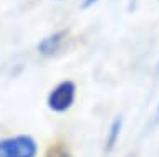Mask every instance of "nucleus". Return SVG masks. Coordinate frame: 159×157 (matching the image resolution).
<instances>
[{
	"mask_svg": "<svg viewBox=\"0 0 159 157\" xmlns=\"http://www.w3.org/2000/svg\"><path fill=\"white\" fill-rule=\"evenodd\" d=\"M38 144L32 136L18 134L0 139V157H37Z\"/></svg>",
	"mask_w": 159,
	"mask_h": 157,
	"instance_id": "f257e3e1",
	"label": "nucleus"
},
{
	"mask_svg": "<svg viewBox=\"0 0 159 157\" xmlns=\"http://www.w3.org/2000/svg\"><path fill=\"white\" fill-rule=\"evenodd\" d=\"M75 99H76V85L70 80H65V81H60L48 93L47 104L50 111L61 114V112H66L75 104Z\"/></svg>",
	"mask_w": 159,
	"mask_h": 157,
	"instance_id": "f03ea898",
	"label": "nucleus"
},
{
	"mask_svg": "<svg viewBox=\"0 0 159 157\" xmlns=\"http://www.w3.org/2000/svg\"><path fill=\"white\" fill-rule=\"evenodd\" d=\"M65 35H66L65 32H57V33H53V35L43 38L38 45V51L45 56H50V55H53V53H57L60 50V46H61L63 40H65Z\"/></svg>",
	"mask_w": 159,
	"mask_h": 157,
	"instance_id": "7ed1b4c3",
	"label": "nucleus"
},
{
	"mask_svg": "<svg viewBox=\"0 0 159 157\" xmlns=\"http://www.w3.org/2000/svg\"><path fill=\"white\" fill-rule=\"evenodd\" d=\"M121 129H123V117L118 116L116 119L111 122L109 126V131H108V136H106V152H111L114 147H116L118 141H119V136H121Z\"/></svg>",
	"mask_w": 159,
	"mask_h": 157,
	"instance_id": "20e7f679",
	"label": "nucleus"
},
{
	"mask_svg": "<svg viewBox=\"0 0 159 157\" xmlns=\"http://www.w3.org/2000/svg\"><path fill=\"white\" fill-rule=\"evenodd\" d=\"M93 3H96V0H84V3H83V7H91Z\"/></svg>",
	"mask_w": 159,
	"mask_h": 157,
	"instance_id": "39448f33",
	"label": "nucleus"
},
{
	"mask_svg": "<svg viewBox=\"0 0 159 157\" xmlns=\"http://www.w3.org/2000/svg\"><path fill=\"white\" fill-rule=\"evenodd\" d=\"M157 114H159V106H157Z\"/></svg>",
	"mask_w": 159,
	"mask_h": 157,
	"instance_id": "423d86ee",
	"label": "nucleus"
}]
</instances>
